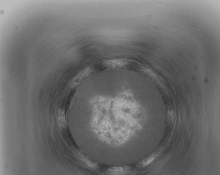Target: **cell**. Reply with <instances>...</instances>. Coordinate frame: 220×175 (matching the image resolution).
<instances>
[{
	"label": "cell",
	"mask_w": 220,
	"mask_h": 175,
	"mask_svg": "<svg viewBox=\"0 0 220 175\" xmlns=\"http://www.w3.org/2000/svg\"><path fill=\"white\" fill-rule=\"evenodd\" d=\"M158 154L159 153L158 152H156L152 154L145 159L144 160L141 161L139 164L141 166H144L148 165V164L151 163L152 162H153L157 156L158 155Z\"/></svg>",
	"instance_id": "obj_1"
}]
</instances>
